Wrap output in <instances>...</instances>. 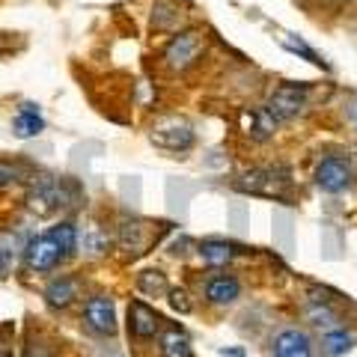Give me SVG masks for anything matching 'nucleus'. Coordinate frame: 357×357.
Wrapping results in <instances>:
<instances>
[{
	"instance_id": "obj_4",
	"label": "nucleus",
	"mask_w": 357,
	"mask_h": 357,
	"mask_svg": "<svg viewBox=\"0 0 357 357\" xmlns=\"http://www.w3.org/2000/svg\"><path fill=\"white\" fill-rule=\"evenodd\" d=\"M203 48H206V42L197 30H182V33H176L170 45L164 48V63L170 66L173 72H185L199 60Z\"/></svg>"
},
{
	"instance_id": "obj_2",
	"label": "nucleus",
	"mask_w": 357,
	"mask_h": 357,
	"mask_svg": "<svg viewBox=\"0 0 357 357\" xmlns=\"http://www.w3.org/2000/svg\"><path fill=\"white\" fill-rule=\"evenodd\" d=\"M289 185H292V178H289L286 167H253V170L241 173L238 178V191L256 197H274V199H286Z\"/></svg>"
},
{
	"instance_id": "obj_13",
	"label": "nucleus",
	"mask_w": 357,
	"mask_h": 357,
	"mask_svg": "<svg viewBox=\"0 0 357 357\" xmlns=\"http://www.w3.org/2000/svg\"><path fill=\"white\" fill-rule=\"evenodd\" d=\"M77 301V280L75 277H54V280L45 286V304L51 310H69Z\"/></svg>"
},
{
	"instance_id": "obj_8",
	"label": "nucleus",
	"mask_w": 357,
	"mask_h": 357,
	"mask_svg": "<svg viewBox=\"0 0 357 357\" xmlns=\"http://www.w3.org/2000/svg\"><path fill=\"white\" fill-rule=\"evenodd\" d=\"M63 259H66L63 250L54 244V238L48 236V232L39 236V238H33V241H27V248H24V262H27L30 271H39V274L54 271Z\"/></svg>"
},
{
	"instance_id": "obj_6",
	"label": "nucleus",
	"mask_w": 357,
	"mask_h": 357,
	"mask_svg": "<svg viewBox=\"0 0 357 357\" xmlns=\"http://www.w3.org/2000/svg\"><path fill=\"white\" fill-rule=\"evenodd\" d=\"M149 140L155 143L158 149L164 152H188L194 146V128H191V122H185V119H161L158 126L152 128L149 134Z\"/></svg>"
},
{
	"instance_id": "obj_10",
	"label": "nucleus",
	"mask_w": 357,
	"mask_h": 357,
	"mask_svg": "<svg viewBox=\"0 0 357 357\" xmlns=\"http://www.w3.org/2000/svg\"><path fill=\"white\" fill-rule=\"evenodd\" d=\"M161 331V319L149 304L131 301L128 304V333L134 340H152Z\"/></svg>"
},
{
	"instance_id": "obj_3",
	"label": "nucleus",
	"mask_w": 357,
	"mask_h": 357,
	"mask_svg": "<svg viewBox=\"0 0 357 357\" xmlns=\"http://www.w3.org/2000/svg\"><path fill=\"white\" fill-rule=\"evenodd\" d=\"M307 102H310L307 84H280L268 96V114L277 122H289V119H298L304 114Z\"/></svg>"
},
{
	"instance_id": "obj_25",
	"label": "nucleus",
	"mask_w": 357,
	"mask_h": 357,
	"mask_svg": "<svg viewBox=\"0 0 357 357\" xmlns=\"http://www.w3.org/2000/svg\"><path fill=\"white\" fill-rule=\"evenodd\" d=\"M283 45H286V48L292 51V54H301V57H307L310 63H316V66H325V60H321L319 54L312 51L310 45H304V42H301V39H298V42H292V39H283Z\"/></svg>"
},
{
	"instance_id": "obj_24",
	"label": "nucleus",
	"mask_w": 357,
	"mask_h": 357,
	"mask_svg": "<svg viewBox=\"0 0 357 357\" xmlns=\"http://www.w3.org/2000/svg\"><path fill=\"white\" fill-rule=\"evenodd\" d=\"M18 178H21V167L15 161H3V158H0V188L15 185Z\"/></svg>"
},
{
	"instance_id": "obj_11",
	"label": "nucleus",
	"mask_w": 357,
	"mask_h": 357,
	"mask_svg": "<svg viewBox=\"0 0 357 357\" xmlns=\"http://www.w3.org/2000/svg\"><path fill=\"white\" fill-rule=\"evenodd\" d=\"M271 351L274 357H312V340L307 331L283 328L271 340Z\"/></svg>"
},
{
	"instance_id": "obj_17",
	"label": "nucleus",
	"mask_w": 357,
	"mask_h": 357,
	"mask_svg": "<svg viewBox=\"0 0 357 357\" xmlns=\"http://www.w3.org/2000/svg\"><path fill=\"white\" fill-rule=\"evenodd\" d=\"M199 256H203V262H206V265H211V268H223V265H229L232 259H236V244L211 238V241H203V244H199Z\"/></svg>"
},
{
	"instance_id": "obj_20",
	"label": "nucleus",
	"mask_w": 357,
	"mask_h": 357,
	"mask_svg": "<svg viewBox=\"0 0 357 357\" xmlns=\"http://www.w3.org/2000/svg\"><path fill=\"white\" fill-rule=\"evenodd\" d=\"M119 248L128 253H140V248H143V223L140 220L119 223Z\"/></svg>"
},
{
	"instance_id": "obj_5",
	"label": "nucleus",
	"mask_w": 357,
	"mask_h": 357,
	"mask_svg": "<svg viewBox=\"0 0 357 357\" xmlns=\"http://www.w3.org/2000/svg\"><path fill=\"white\" fill-rule=\"evenodd\" d=\"M316 188L325 194H342L351 188V164L349 158H342V155H328V158H321L319 167H316Z\"/></svg>"
},
{
	"instance_id": "obj_22",
	"label": "nucleus",
	"mask_w": 357,
	"mask_h": 357,
	"mask_svg": "<svg viewBox=\"0 0 357 357\" xmlns=\"http://www.w3.org/2000/svg\"><path fill=\"white\" fill-rule=\"evenodd\" d=\"M77 241H81V244H84V250H86V253H93V256H102V253L107 250V238L102 236V229H98V227H86V229H84V236L77 238Z\"/></svg>"
},
{
	"instance_id": "obj_1",
	"label": "nucleus",
	"mask_w": 357,
	"mask_h": 357,
	"mask_svg": "<svg viewBox=\"0 0 357 357\" xmlns=\"http://www.w3.org/2000/svg\"><path fill=\"white\" fill-rule=\"evenodd\" d=\"M77 197V188L63 176H39L30 182L27 191V208L36 215H54L66 206H72V199Z\"/></svg>"
},
{
	"instance_id": "obj_26",
	"label": "nucleus",
	"mask_w": 357,
	"mask_h": 357,
	"mask_svg": "<svg viewBox=\"0 0 357 357\" xmlns=\"http://www.w3.org/2000/svg\"><path fill=\"white\" fill-rule=\"evenodd\" d=\"M170 307H173V310H178V312H191V310H194L185 292H170Z\"/></svg>"
},
{
	"instance_id": "obj_23",
	"label": "nucleus",
	"mask_w": 357,
	"mask_h": 357,
	"mask_svg": "<svg viewBox=\"0 0 357 357\" xmlns=\"http://www.w3.org/2000/svg\"><path fill=\"white\" fill-rule=\"evenodd\" d=\"M13 256H15V236L13 232H0V274L9 271Z\"/></svg>"
},
{
	"instance_id": "obj_21",
	"label": "nucleus",
	"mask_w": 357,
	"mask_h": 357,
	"mask_svg": "<svg viewBox=\"0 0 357 357\" xmlns=\"http://www.w3.org/2000/svg\"><path fill=\"white\" fill-rule=\"evenodd\" d=\"M137 286H140V292H146V295H152V298L170 295V286H167V280H164L161 271H143L140 280H137Z\"/></svg>"
},
{
	"instance_id": "obj_9",
	"label": "nucleus",
	"mask_w": 357,
	"mask_h": 357,
	"mask_svg": "<svg viewBox=\"0 0 357 357\" xmlns=\"http://www.w3.org/2000/svg\"><path fill=\"white\" fill-rule=\"evenodd\" d=\"M238 126H241V131L248 134L250 140L265 143V140L274 137L277 119L268 114V107H244L241 114H238Z\"/></svg>"
},
{
	"instance_id": "obj_7",
	"label": "nucleus",
	"mask_w": 357,
	"mask_h": 357,
	"mask_svg": "<svg viewBox=\"0 0 357 357\" xmlns=\"http://www.w3.org/2000/svg\"><path fill=\"white\" fill-rule=\"evenodd\" d=\"M84 325L98 337H114L116 333V307L105 295H93L84 304Z\"/></svg>"
},
{
	"instance_id": "obj_16",
	"label": "nucleus",
	"mask_w": 357,
	"mask_h": 357,
	"mask_svg": "<svg viewBox=\"0 0 357 357\" xmlns=\"http://www.w3.org/2000/svg\"><path fill=\"white\" fill-rule=\"evenodd\" d=\"M354 342H357V337L345 328H333V331L321 333V351H325L328 357H345L354 349Z\"/></svg>"
},
{
	"instance_id": "obj_19",
	"label": "nucleus",
	"mask_w": 357,
	"mask_h": 357,
	"mask_svg": "<svg viewBox=\"0 0 357 357\" xmlns=\"http://www.w3.org/2000/svg\"><path fill=\"white\" fill-rule=\"evenodd\" d=\"M48 236L63 250V256H72L77 250V238H81V236H77V227H75V223H69V220H63V223H57V227H51Z\"/></svg>"
},
{
	"instance_id": "obj_18",
	"label": "nucleus",
	"mask_w": 357,
	"mask_h": 357,
	"mask_svg": "<svg viewBox=\"0 0 357 357\" xmlns=\"http://www.w3.org/2000/svg\"><path fill=\"white\" fill-rule=\"evenodd\" d=\"M161 357H191V340L185 331L167 328L161 333Z\"/></svg>"
},
{
	"instance_id": "obj_14",
	"label": "nucleus",
	"mask_w": 357,
	"mask_h": 357,
	"mask_svg": "<svg viewBox=\"0 0 357 357\" xmlns=\"http://www.w3.org/2000/svg\"><path fill=\"white\" fill-rule=\"evenodd\" d=\"M304 316H307L310 325H312V328H319L321 333H325V331H333V328H342L340 312L331 307V301H328V298H310V301H307Z\"/></svg>"
},
{
	"instance_id": "obj_12",
	"label": "nucleus",
	"mask_w": 357,
	"mask_h": 357,
	"mask_svg": "<svg viewBox=\"0 0 357 357\" xmlns=\"http://www.w3.org/2000/svg\"><path fill=\"white\" fill-rule=\"evenodd\" d=\"M238 295H241V283L232 274H215V277H208V280H206L208 304L229 307V304H236V301H238Z\"/></svg>"
},
{
	"instance_id": "obj_15",
	"label": "nucleus",
	"mask_w": 357,
	"mask_h": 357,
	"mask_svg": "<svg viewBox=\"0 0 357 357\" xmlns=\"http://www.w3.org/2000/svg\"><path fill=\"white\" fill-rule=\"evenodd\" d=\"M42 128H45V119H42V114H39V107H36V105H30V102H24V105L18 107L15 119H13L15 137H21V140L36 137V134H42Z\"/></svg>"
}]
</instances>
